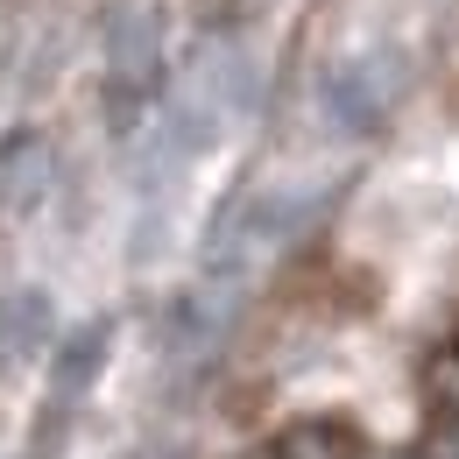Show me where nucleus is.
I'll list each match as a JSON object with an SVG mask.
<instances>
[{"mask_svg": "<svg viewBox=\"0 0 459 459\" xmlns=\"http://www.w3.org/2000/svg\"><path fill=\"white\" fill-rule=\"evenodd\" d=\"M269 459H368V446L346 431L340 417H304V424L276 431Z\"/></svg>", "mask_w": 459, "mask_h": 459, "instance_id": "obj_2", "label": "nucleus"}, {"mask_svg": "<svg viewBox=\"0 0 459 459\" xmlns=\"http://www.w3.org/2000/svg\"><path fill=\"white\" fill-rule=\"evenodd\" d=\"M403 92H410V64H403V50L375 43V50H360V57H346V64L325 71V85H318V114L333 120L340 134L368 142V134L389 127V114L403 107Z\"/></svg>", "mask_w": 459, "mask_h": 459, "instance_id": "obj_1", "label": "nucleus"}, {"mask_svg": "<svg viewBox=\"0 0 459 459\" xmlns=\"http://www.w3.org/2000/svg\"><path fill=\"white\" fill-rule=\"evenodd\" d=\"M368 459H424V453H368Z\"/></svg>", "mask_w": 459, "mask_h": 459, "instance_id": "obj_6", "label": "nucleus"}, {"mask_svg": "<svg viewBox=\"0 0 459 459\" xmlns=\"http://www.w3.org/2000/svg\"><path fill=\"white\" fill-rule=\"evenodd\" d=\"M107 346H114V325H107V318L64 340V353H57V382H50V389H57V410H64V403H78L85 389H92V375H100Z\"/></svg>", "mask_w": 459, "mask_h": 459, "instance_id": "obj_3", "label": "nucleus"}, {"mask_svg": "<svg viewBox=\"0 0 459 459\" xmlns=\"http://www.w3.org/2000/svg\"><path fill=\"white\" fill-rule=\"evenodd\" d=\"M424 459H459V410H438V424L424 438Z\"/></svg>", "mask_w": 459, "mask_h": 459, "instance_id": "obj_5", "label": "nucleus"}, {"mask_svg": "<svg viewBox=\"0 0 459 459\" xmlns=\"http://www.w3.org/2000/svg\"><path fill=\"white\" fill-rule=\"evenodd\" d=\"M50 177H57V163H50V149H43L36 134H14V142L0 149V184H7L14 205H43Z\"/></svg>", "mask_w": 459, "mask_h": 459, "instance_id": "obj_4", "label": "nucleus"}]
</instances>
